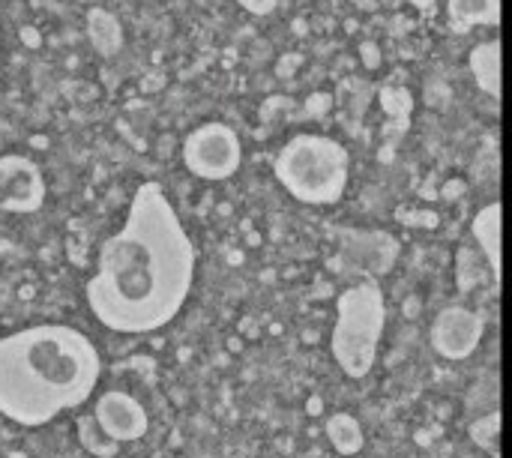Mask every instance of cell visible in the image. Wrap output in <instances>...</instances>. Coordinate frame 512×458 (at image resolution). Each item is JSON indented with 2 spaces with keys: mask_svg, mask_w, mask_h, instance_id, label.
Segmentation results:
<instances>
[{
  "mask_svg": "<svg viewBox=\"0 0 512 458\" xmlns=\"http://www.w3.org/2000/svg\"><path fill=\"white\" fill-rule=\"evenodd\" d=\"M195 279V246L156 183L138 186L126 222L99 249L84 288L93 318L114 333L138 336L171 324Z\"/></svg>",
  "mask_w": 512,
  "mask_h": 458,
  "instance_id": "obj_1",
  "label": "cell"
},
{
  "mask_svg": "<svg viewBox=\"0 0 512 458\" xmlns=\"http://www.w3.org/2000/svg\"><path fill=\"white\" fill-rule=\"evenodd\" d=\"M99 372V351L81 330L39 324L0 336V417L39 429L84 405Z\"/></svg>",
  "mask_w": 512,
  "mask_h": 458,
  "instance_id": "obj_2",
  "label": "cell"
},
{
  "mask_svg": "<svg viewBox=\"0 0 512 458\" xmlns=\"http://www.w3.org/2000/svg\"><path fill=\"white\" fill-rule=\"evenodd\" d=\"M276 180L303 204H336L351 177L348 150L327 135H294L273 162Z\"/></svg>",
  "mask_w": 512,
  "mask_h": 458,
  "instance_id": "obj_3",
  "label": "cell"
},
{
  "mask_svg": "<svg viewBox=\"0 0 512 458\" xmlns=\"http://www.w3.org/2000/svg\"><path fill=\"white\" fill-rule=\"evenodd\" d=\"M381 327H384V300L375 285H357L339 297L333 354L351 378H363L372 369Z\"/></svg>",
  "mask_w": 512,
  "mask_h": 458,
  "instance_id": "obj_4",
  "label": "cell"
},
{
  "mask_svg": "<svg viewBox=\"0 0 512 458\" xmlns=\"http://www.w3.org/2000/svg\"><path fill=\"white\" fill-rule=\"evenodd\" d=\"M243 159L240 138L225 123H204L183 141V165L201 180H228Z\"/></svg>",
  "mask_w": 512,
  "mask_h": 458,
  "instance_id": "obj_5",
  "label": "cell"
},
{
  "mask_svg": "<svg viewBox=\"0 0 512 458\" xmlns=\"http://www.w3.org/2000/svg\"><path fill=\"white\" fill-rule=\"evenodd\" d=\"M45 204V180L33 159L0 156V213H36Z\"/></svg>",
  "mask_w": 512,
  "mask_h": 458,
  "instance_id": "obj_6",
  "label": "cell"
},
{
  "mask_svg": "<svg viewBox=\"0 0 512 458\" xmlns=\"http://www.w3.org/2000/svg\"><path fill=\"white\" fill-rule=\"evenodd\" d=\"M93 420L114 444H132L147 435V414L129 393H102L93 405Z\"/></svg>",
  "mask_w": 512,
  "mask_h": 458,
  "instance_id": "obj_7",
  "label": "cell"
},
{
  "mask_svg": "<svg viewBox=\"0 0 512 458\" xmlns=\"http://www.w3.org/2000/svg\"><path fill=\"white\" fill-rule=\"evenodd\" d=\"M501 0H450V15L462 27H486L501 21Z\"/></svg>",
  "mask_w": 512,
  "mask_h": 458,
  "instance_id": "obj_8",
  "label": "cell"
},
{
  "mask_svg": "<svg viewBox=\"0 0 512 458\" xmlns=\"http://www.w3.org/2000/svg\"><path fill=\"white\" fill-rule=\"evenodd\" d=\"M78 438H81L84 450L96 458H111L117 456V450H120V444H114V441L99 429V423L93 420V414L78 420Z\"/></svg>",
  "mask_w": 512,
  "mask_h": 458,
  "instance_id": "obj_9",
  "label": "cell"
}]
</instances>
